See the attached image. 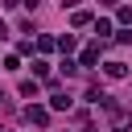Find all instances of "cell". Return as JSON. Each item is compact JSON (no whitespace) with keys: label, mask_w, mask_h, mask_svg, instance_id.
Returning <instances> with one entry per match:
<instances>
[{"label":"cell","mask_w":132,"mask_h":132,"mask_svg":"<svg viewBox=\"0 0 132 132\" xmlns=\"http://www.w3.org/2000/svg\"><path fill=\"white\" fill-rule=\"evenodd\" d=\"M25 120H29V124H45V120H50V111H45V107H37V103H29V107H25Z\"/></svg>","instance_id":"1"},{"label":"cell","mask_w":132,"mask_h":132,"mask_svg":"<svg viewBox=\"0 0 132 132\" xmlns=\"http://www.w3.org/2000/svg\"><path fill=\"white\" fill-rule=\"evenodd\" d=\"M21 95H25V99H37V82L25 78V82H21Z\"/></svg>","instance_id":"5"},{"label":"cell","mask_w":132,"mask_h":132,"mask_svg":"<svg viewBox=\"0 0 132 132\" xmlns=\"http://www.w3.org/2000/svg\"><path fill=\"white\" fill-rule=\"evenodd\" d=\"M0 99H4V95H0Z\"/></svg>","instance_id":"9"},{"label":"cell","mask_w":132,"mask_h":132,"mask_svg":"<svg viewBox=\"0 0 132 132\" xmlns=\"http://www.w3.org/2000/svg\"><path fill=\"white\" fill-rule=\"evenodd\" d=\"M99 4H107V8H111V4H120V0H99Z\"/></svg>","instance_id":"8"},{"label":"cell","mask_w":132,"mask_h":132,"mask_svg":"<svg viewBox=\"0 0 132 132\" xmlns=\"http://www.w3.org/2000/svg\"><path fill=\"white\" fill-rule=\"evenodd\" d=\"M50 107H54V111H66V107H70V99H66L62 91H54V99H50Z\"/></svg>","instance_id":"4"},{"label":"cell","mask_w":132,"mask_h":132,"mask_svg":"<svg viewBox=\"0 0 132 132\" xmlns=\"http://www.w3.org/2000/svg\"><path fill=\"white\" fill-rule=\"evenodd\" d=\"M70 21H74V25H91V12H87V8H78V12L70 16Z\"/></svg>","instance_id":"6"},{"label":"cell","mask_w":132,"mask_h":132,"mask_svg":"<svg viewBox=\"0 0 132 132\" xmlns=\"http://www.w3.org/2000/svg\"><path fill=\"white\" fill-rule=\"evenodd\" d=\"M103 70H107V78H124V74H128V66H124V62H107Z\"/></svg>","instance_id":"2"},{"label":"cell","mask_w":132,"mask_h":132,"mask_svg":"<svg viewBox=\"0 0 132 132\" xmlns=\"http://www.w3.org/2000/svg\"><path fill=\"white\" fill-rule=\"evenodd\" d=\"M95 33H99V37H107V33H111V21H103V16H99V21H95Z\"/></svg>","instance_id":"7"},{"label":"cell","mask_w":132,"mask_h":132,"mask_svg":"<svg viewBox=\"0 0 132 132\" xmlns=\"http://www.w3.org/2000/svg\"><path fill=\"white\" fill-rule=\"evenodd\" d=\"M95 62H99V45H87L82 50V66H95Z\"/></svg>","instance_id":"3"}]
</instances>
